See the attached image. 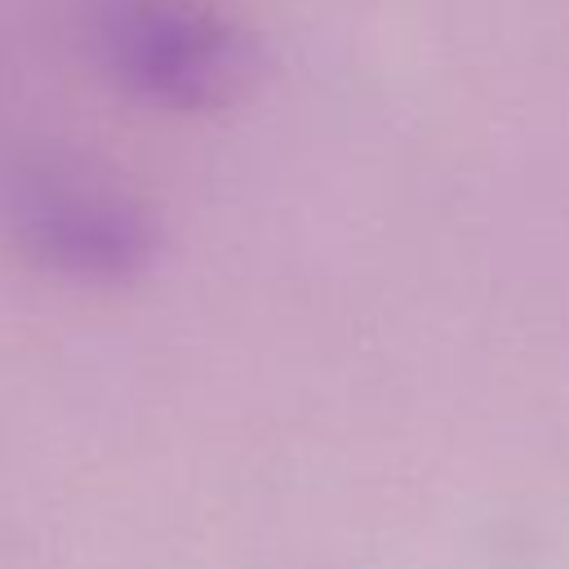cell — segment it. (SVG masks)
Instances as JSON below:
<instances>
[{
	"label": "cell",
	"mask_w": 569,
	"mask_h": 569,
	"mask_svg": "<svg viewBox=\"0 0 569 569\" xmlns=\"http://www.w3.org/2000/svg\"><path fill=\"white\" fill-rule=\"evenodd\" d=\"M0 227L27 262L93 289L129 284L160 258V222L142 200L53 156L4 164Z\"/></svg>",
	"instance_id": "obj_1"
},
{
	"label": "cell",
	"mask_w": 569,
	"mask_h": 569,
	"mask_svg": "<svg viewBox=\"0 0 569 569\" xmlns=\"http://www.w3.org/2000/svg\"><path fill=\"white\" fill-rule=\"evenodd\" d=\"M93 44L107 76L164 111H222L262 76L258 40L204 0H98Z\"/></svg>",
	"instance_id": "obj_2"
}]
</instances>
